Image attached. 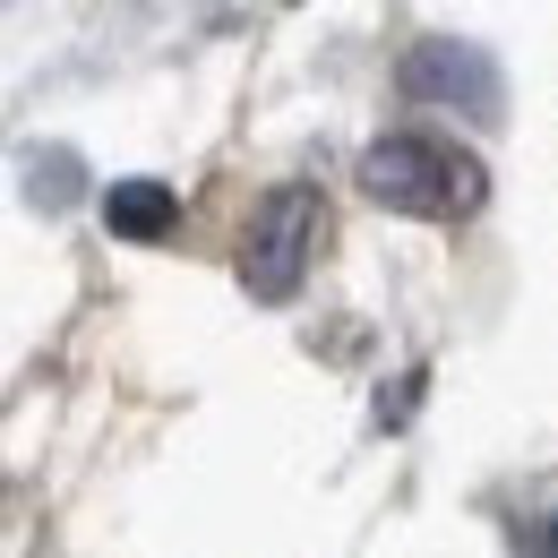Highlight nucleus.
I'll list each match as a JSON object with an SVG mask.
<instances>
[{
    "mask_svg": "<svg viewBox=\"0 0 558 558\" xmlns=\"http://www.w3.org/2000/svg\"><path fill=\"white\" fill-rule=\"evenodd\" d=\"M404 95L413 104H456V112H498L507 104V77L489 61L482 44H456V35H438V44H413L404 52Z\"/></svg>",
    "mask_w": 558,
    "mask_h": 558,
    "instance_id": "3",
    "label": "nucleus"
},
{
    "mask_svg": "<svg viewBox=\"0 0 558 558\" xmlns=\"http://www.w3.org/2000/svg\"><path fill=\"white\" fill-rule=\"evenodd\" d=\"M104 223H112L121 241H163V232L181 223V190H172V181H112V190H104Z\"/></svg>",
    "mask_w": 558,
    "mask_h": 558,
    "instance_id": "4",
    "label": "nucleus"
},
{
    "mask_svg": "<svg viewBox=\"0 0 558 558\" xmlns=\"http://www.w3.org/2000/svg\"><path fill=\"white\" fill-rule=\"evenodd\" d=\"M310 250H318V190H301V181L267 190L258 215H250V241H241L250 301H292L301 276H310Z\"/></svg>",
    "mask_w": 558,
    "mask_h": 558,
    "instance_id": "2",
    "label": "nucleus"
},
{
    "mask_svg": "<svg viewBox=\"0 0 558 558\" xmlns=\"http://www.w3.org/2000/svg\"><path fill=\"white\" fill-rule=\"evenodd\" d=\"M550 558H558V515H550Z\"/></svg>",
    "mask_w": 558,
    "mask_h": 558,
    "instance_id": "5",
    "label": "nucleus"
},
{
    "mask_svg": "<svg viewBox=\"0 0 558 558\" xmlns=\"http://www.w3.org/2000/svg\"><path fill=\"white\" fill-rule=\"evenodd\" d=\"M361 190L378 198L387 215H473L489 190V172L464 155V146L429 138V130H396V138H378L361 155Z\"/></svg>",
    "mask_w": 558,
    "mask_h": 558,
    "instance_id": "1",
    "label": "nucleus"
}]
</instances>
